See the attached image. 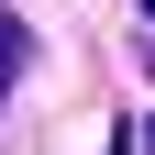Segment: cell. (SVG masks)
<instances>
[{"instance_id":"1","label":"cell","mask_w":155,"mask_h":155,"mask_svg":"<svg viewBox=\"0 0 155 155\" xmlns=\"http://www.w3.org/2000/svg\"><path fill=\"white\" fill-rule=\"evenodd\" d=\"M11 78H22V22H0V100H11Z\"/></svg>"},{"instance_id":"2","label":"cell","mask_w":155,"mask_h":155,"mask_svg":"<svg viewBox=\"0 0 155 155\" xmlns=\"http://www.w3.org/2000/svg\"><path fill=\"white\" fill-rule=\"evenodd\" d=\"M133 11H144V22H155V0H133Z\"/></svg>"},{"instance_id":"3","label":"cell","mask_w":155,"mask_h":155,"mask_svg":"<svg viewBox=\"0 0 155 155\" xmlns=\"http://www.w3.org/2000/svg\"><path fill=\"white\" fill-rule=\"evenodd\" d=\"M144 155H155V122H144Z\"/></svg>"}]
</instances>
